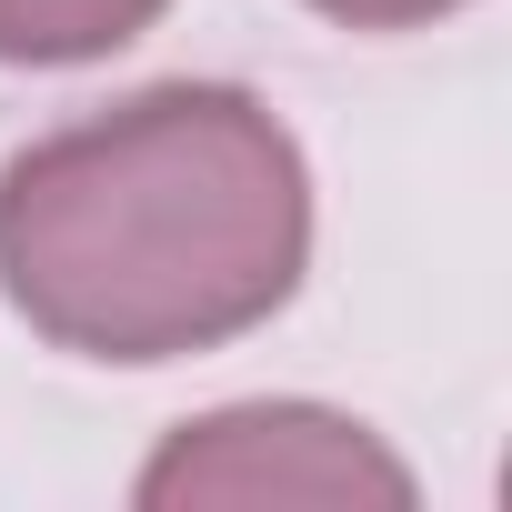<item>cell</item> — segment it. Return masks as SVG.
<instances>
[{
    "mask_svg": "<svg viewBox=\"0 0 512 512\" xmlns=\"http://www.w3.org/2000/svg\"><path fill=\"white\" fill-rule=\"evenodd\" d=\"M312 262V171L241 81H151L0 161V302L81 362L262 332Z\"/></svg>",
    "mask_w": 512,
    "mask_h": 512,
    "instance_id": "1",
    "label": "cell"
},
{
    "mask_svg": "<svg viewBox=\"0 0 512 512\" xmlns=\"http://www.w3.org/2000/svg\"><path fill=\"white\" fill-rule=\"evenodd\" d=\"M141 512H211V502H312V512H412V462L322 402H221L181 422L141 462Z\"/></svg>",
    "mask_w": 512,
    "mask_h": 512,
    "instance_id": "2",
    "label": "cell"
},
{
    "mask_svg": "<svg viewBox=\"0 0 512 512\" xmlns=\"http://www.w3.org/2000/svg\"><path fill=\"white\" fill-rule=\"evenodd\" d=\"M171 0H0V61L21 71H71V61H111L121 41H141Z\"/></svg>",
    "mask_w": 512,
    "mask_h": 512,
    "instance_id": "3",
    "label": "cell"
},
{
    "mask_svg": "<svg viewBox=\"0 0 512 512\" xmlns=\"http://www.w3.org/2000/svg\"><path fill=\"white\" fill-rule=\"evenodd\" d=\"M302 11L342 21V31H422V21H452L472 0H302Z\"/></svg>",
    "mask_w": 512,
    "mask_h": 512,
    "instance_id": "4",
    "label": "cell"
}]
</instances>
